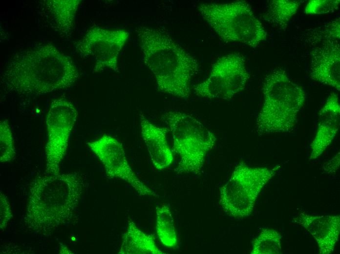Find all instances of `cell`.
<instances>
[{"label":"cell","mask_w":340,"mask_h":254,"mask_svg":"<svg viewBox=\"0 0 340 254\" xmlns=\"http://www.w3.org/2000/svg\"><path fill=\"white\" fill-rule=\"evenodd\" d=\"M196 8L202 19L224 42H236L255 48L267 33L245 0L200 3Z\"/></svg>","instance_id":"5"},{"label":"cell","mask_w":340,"mask_h":254,"mask_svg":"<svg viewBox=\"0 0 340 254\" xmlns=\"http://www.w3.org/2000/svg\"><path fill=\"white\" fill-rule=\"evenodd\" d=\"M79 78L69 56L45 44L15 54L5 64L1 80L10 92L38 95L67 89Z\"/></svg>","instance_id":"2"},{"label":"cell","mask_w":340,"mask_h":254,"mask_svg":"<svg viewBox=\"0 0 340 254\" xmlns=\"http://www.w3.org/2000/svg\"><path fill=\"white\" fill-rule=\"evenodd\" d=\"M142 138L146 145L152 164L162 170L173 161V155L167 140L168 129L153 124L143 114L140 115Z\"/></svg>","instance_id":"15"},{"label":"cell","mask_w":340,"mask_h":254,"mask_svg":"<svg viewBox=\"0 0 340 254\" xmlns=\"http://www.w3.org/2000/svg\"><path fill=\"white\" fill-rule=\"evenodd\" d=\"M329 40H336L340 39V19L332 22V25L329 29Z\"/></svg>","instance_id":"25"},{"label":"cell","mask_w":340,"mask_h":254,"mask_svg":"<svg viewBox=\"0 0 340 254\" xmlns=\"http://www.w3.org/2000/svg\"><path fill=\"white\" fill-rule=\"evenodd\" d=\"M301 0H274L270 2L263 15V19L279 29H285L291 18L295 15Z\"/></svg>","instance_id":"18"},{"label":"cell","mask_w":340,"mask_h":254,"mask_svg":"<svg viewBox=\"0 0 340 254\" xmlns=\"http://www.w3.org/2000/svg\"><path fill=\"white\" fill-rule=\"evenodd\" d=\"M103 165L107 176L128 183L142 196H158L136 176L131 169L122 144L116 138L104 134L87 143Z\"/></svg>","instance_id":"11"},{"label":"cell","mask_w":340,"mask_h":254,"mask_svg":"<svg viewBox=\"0 0 340 254\" xmlns=\"http://www.w3.org/2000/svg\"><path fill=\"white\" fill-rule=\"evenodd\" d=\"M262 91L263 103L256 118V132L271 135L292 131L306 99L302 88L284 70L276 68L265 76Z\"/></svg>","instance_id":"4"},{"label":"cell","mask_w":340,"mask_h":254,"mask_svg":"<svg viewBox=\"0 0 340 254\" xmlns=\"http://www.w3.org/2000/svg\"><path fill=\"white\" fill-rule=\"evenodd\" d=\"M249 79L243 56L228 54L213 64L208 77L194 87V92L206 99L228 101L244 89Z\"/></svg>","instance_id":"8"},{"label":"cell","mask_w":340,"mask_h":254,"mask_svg":"<svg viewBox=\"0 0 340 254\" xmlns=\"http://www.w3.org/2000/svg\"><path fill=\"white\" fill-rule=\"evenodd\" d=\"M15 148L12 133L7 120L0 123V162L11 161L15 155Z\"/></svg>","instance_id":"21"},{"label":"cell","mask_w":340,"mask_h":254,"mask_svg":"<svg viewBox=\"0 0 340 254\" xmlns=\"http://www.w3.org/2000/svg\"><path fill=\"white\" fill-rule=\"evenodd\" d=\"M340 167V152L336 154L323 168L324 170L328 173H335Z\"/></svg>","instance_id":"24"},{"label":"cell","mask_w":340,"mask_h":254,"mask_svg":"<svg viewBox=\"0 0 340 254\" xmlns=\"http://www.w3.org/2000/svg\"><path fill=\"white\" fill-rule=\"evenodd\" d=\"M294 220L314 237L320 254H330L334 252L340 235V215L315 216L301 212Z\"/></svg>","instance_id":"13"},{"label":"cell","mask_w":340,"mask_h":254,"mask_svg":"<svg viewBox=\"0 0 340 254\" xmlns=\"http://www.w3.org/2000/svg\"><path fill=\"white\" fill-rule=\"evenodd\" d=\"M162 120L171 132L173 151L179 158L174 171L200 174L207 153L215 145L214 134L195 117L180 111H168Z\"/></svg>","instance_id":"6"},{"label":"cell","mask_w":340,"mask_h":254,"mask_svg":"<svg viewBox=\"0 0 340 254\" xmlns=\"http://www.w3.org/2000/svg\"><path fill=\"white\" fill-rule=\"evenodd\" d=\"M340 0H311L307 3L305 13L306 14L319 15L332 13L337 10Z\"/></svg>","instance_id":"22"},{"label":"cell","mask_w":340,"mask_h":254,"mask_svg":"<svg viewBox=\"0 0 340 254\" xmlns=\"http://www.w3.org/2000/svg\"><path fill=\"white\" fill-rule=\"evenodd\" d=\"M62 250L60 251V253H66V254H72L71 252L67 249V248L64 246L62 245L61 246Z\"/></svg>","instance_id":"26"},{"label":"cell","mask_w":340,"mask_h":254,"mask_svg":"<svg viewBox=\"0 0 340 254\" xmlns=\"http://www.w3.org/2000/svg\"><path fill=\"white\" fill-rule=\"evenodd\" d=\"M281 166L252 167L240 163L230 178L220 189L219 203L229 216L248 217L263 187L279 171Z\"/></svg>","instance_id":"7"},{"label":"cell","mask_w":340,"mask_h":254,"mask_svg":"<svg viewBox=\"0 0 340 254\" xmlns=\"http://www.w3.org/2000/svg\"><path fill=\"white\" fill-rule=\"evenodd\" d=\"M119 254H165L150 234L139 229L132 220H129L122 238Z\"/></svg>","instance_id":"17"},{"label":"cell","mask_w":340,"mask_h":254,"mask_svg":"<svg viewBox=\"0 0 340 254\" xmlns=\"http://www.w3.org/2000/svg\"><path fill=\"white\" fill-rule=\"evenodd\" d=\"M49 22L62 38L69 40L74 27L80 0H44Z\"/></svg>","instance_id":"16"},{"label":"cell","mask_w":340,"mask_h":254,"mask_svg":"<svg viewBox=\"0 0 340 254\" xmlns=\"http://www.w3.org/2000/svg\"><path fill=\"white\" fill-rule=\"evenodd\" d=\"M156 231L161 242L166 247L174 248L178 243L174 219L168 206L156 207Z\"/></svg>","instance_id":"19"},{"label":"cell","mask_w":340,"mask_h":254,"mask_svg":"<svg viewBox=\"0 0 340 254\" xmlns=\"http://www.w3.org/2000/svg\"><path fill=\"white\" fill-rule=\"evenodd\" d=\"M340 105L338 95L331 93L319 113V123L310 145V161L319 157L331 144L340 128Z\"/></svg>","instance_id":"14"},{"label":"cell","mask_w":340,"mask_h":254,"mask_svg":"<svg viewBox=\"0 0 340 254\" xmlns=\"http://www.w3.org/2000/svg\"><path fill=\"white\" fill-rule=\"evenodd\" d=\"M136 32L143 62L154 76L158 89L187 100L191 80L200 69L197 60L158 29L141 26Z\"/></svg>","instance_id":"3"},{"label":"cell","mask_w":340,"mask_h":254,"mask_svg":"<svg viewBox=\"0 0 340 254\" xmlns=\"http://www.w3.org/2000/svg\"><path fill=\"white\" fill-rule=\"evenodd\" d=\"M340 47L337 40H328L311 53V79L340 89Z\"/></svg>","instance_id":"12"},{"label":"cell","mask_w":340,"mask_h":254,"mask_svg":"<svg viewBox=\"0 0 340 254\" xmlns=\"http://www.w3.org/2000/svg\"><path fill=\"white\" fill-rule=\"evenodd\" d=\"M78 116V110L72 102L57 98L50 104L46 115L47 141L45 146V172L60 173L68 141Z\"/></svg>","instance_id":"9"},{"label":"cell","mask_w":340,"mask_h":254,"mask_svg":"<svg viewBox=\"0 0 340 254\" xmlns=\"http://www.w3.org/2000/svg\"><path fill=\"white\" fill-rule=\"evenodd\" d=\"M85 186L77 172L38 176L31 183L21 224L26 233L48 237L73 218Z\"/></svg>","instance_id":"1"},{"label":"cell","mask_w":340,"mask_h":254,"mask_svg":"<svg viewBox=\"0 0 340 254\" xmlns=\"http://www.w3.org/2000/svg\"><path fill=\"white\" fill-rule=\"evenodd\" d=\"M0 230L3 232L12 217L10 204L6 195L0 191Z\"/></svg>","instance_id":"23"},{"label":"cell","mask_w":340,"mask_h":254,"mask_svg":"<svg viewBox=\"0 0 340 254\" xmlns=\"http://www.w3.org/2000/svg\"><path fill=\"white\" fill-rule=\"evenodd\" d=\"M281 235L276 231L263 229L253 240L251 254H279L281 253Z\"/></svg>","instance_id":"20"},{"label":"cell","mask_w":340,"mask_h":254,"mask_svg":"<svg viewBox=\"0 0 340 254\" xmlns=\"http://www.w3.org/2000/svg\"><path fill=\"white\" fill-rule=\"evenodd\" d=\"M128 36L129 32L124 29L95 26L84 34L75 48L81 57L93 59V72L105 70L119 72V55Z\"/></svg>","instance_id":"10"}]
</instances>
